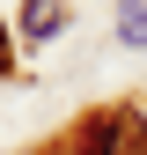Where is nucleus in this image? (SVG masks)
Returning a JSON list of instances; mask_svg holds the SVG:
<instances>
[{
	"mask_svg": "<svg viewBox=\"0 0 147 155\" xmlns=\"http://www.w3.org/2000/svg\"><path fill=\"white\" fill-rule=\"evenodd\" d=\"M81 155H147V118H140L133 104L88 118V126H81Z\"/></svg>",
	"mask_w": 147,
	"mask_h": 155,
	"instance_id": "1",
	"label": "nucleus"
},
{
	"mask_svg": "<svg viewBox=\"0 0 147 155\" xmlns=\"http://www.w3.org/2000/svg\"><path fill=\"white\" fill-rule=\"evenodd\" d=\"M118 37L125 45H147V0H118Z\"/></svg>",
	"mask_w": 147,
	"mask_h": 155,
	"instance_id": "2",
	"label": "nucleus"
},
{
	"mask_svg": "<svg viewBox=\"0 0 147 155\" xmlns=\"http://www.w3.org/2000/svg\"><path fill=\"white\" fill-rule=\"evenodd\" d=\"M22 30H30V37H52V30H59V8H52V0H30Z\"/></svg>",
	"mask_w": 147,
	"mask_h": 155,
	"instance_id": "3",
	"label": "nucleus"
},
{
	"mask_svg": "<svg viewBox=\"0 0 147 155\" xmlns=\"http://www.w3.org/2000/svg\"><path fill=\"white\" fill-rule=\"evenodd\" d=\"M8 59H15V52H8V22H0V67H8Z\"/></svg>",
	"mask_w": 147,
	"mask_h": 155,
	"instance_id": "4",
	"label": "nucleus"
}]
</instances>
